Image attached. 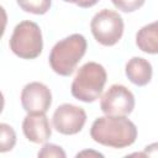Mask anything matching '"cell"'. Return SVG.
Listing matches in <instances>:
<instances>
[{"label":"cell","mask_w":158,"mask_h":158,"mask_svg":"<svg viewBox=\"0 0 158 158\" xmlns=\"http://www.w3.org/2000/svg\"><path fill=\"white\" fill-rule=\"evenodd\" d=\"M90 136L95 142L102 146L125 148L135 143L137 127L126 116L105 115L93 122Z\"/></svg>","instance_id":"6da1fadb"},{"label":"cell","mask_w":158,"mask_h":158,"mask_svg":"<svg viewBox=\"0 0 158 158\" xmlns=\"http://www.w3.org/2000/svg\"><path fill=\"white\" fill-rule=\"evenodd\" d=\"M86 40L80 33H73L57 42L49 53V65L62 77L73 74L86 52Z\"/></svg>","instance_id":"7a4b0ae2"},{"label":"cell","mask_w":158,"mask_h":158,"mask_svg":"<svg viewBox=\"0 0 158 158\" xmlns=\"http://www.w3.org/2000/svg\"><path fill=\"white\" fill-rule=\"evenodd\" d=\"M107 74L105 68L96 62H88L81 65L73 79L72 95L83 102H93L100 98L106 84Z\"/></svg>","instance_id":"3957f363"},{"label":"cell","mask_w":158,"mask_h":158,"mask_svg":"<svg viewBox=\"0 0 158 158\" xmlns=\"http://www.w3.org/2000/svg\"><path fill=\"white\" fill-rule=\"evenodd\" d=\"M9 44L10 49L22 59L37 58L43 49L40 26L33 21H21L15 26Z\"/></svg>","instance_id":"277c9868"},{"label":"cell","mask_w":158,"mask_h":158,"mask_svg":"<svg viewBox=\"0 0 158 158\" xmlns=\"http://www.w3.org/2000/svg\"><path fill=\"white\" fill-rule=\"evenodd\" d=\"M123 20L118 12L102 9L94 15L90 22V30L94 38L102 46L116 44L123 35Z\"/></svg>","instance_id":"5b68a950"},{"label":"cell","mask_w":158,"mask_h":158,"mask_svg":"<svg viewBox=\"0 0 158 158\" xmlns=\"http://www.w3.org/2000/svg\"><path fill=\"white\" fill-rule=\"evenodd\" d=\"M100 109L105 115L127 116L135 109V96L125 85L114 84L101 96Z\"/></svg>","instance_id":"8992f818"},{"label":"cell","mask_w":158,"mask_h":158,"mask_svg":"<svg viewBox=\"0 0 158 158\" xmlns=\"http://www.w3.org/2000/svg\"><path fill=\"white\" fill-rule=\"evenodd\" d=\"M86 122V112L83 107L73 104L59 105L52 117L56 131L62 135H75L81 131Z\"/></svg>","instance_id":"52a82bcc"},{"label":"cell","mask_w":158,"mask_h":158,"mask_svg":"<svg viewBox=\"0 0 158 158\" xmlns=\"http://www.w3.org/2000/svg\"><path fill=\"white\" fill-rule=\"evenodd\" d=\"M52 104L49 88L40 81H32L21 91V105L26 112H47Z\"/></svg>","instance_id":"ba28073f"},{"label":"cell","mask_w":158,"mask_h":158,"mask_svg":"<svg viewBox=\"0 0 158 158\" xmlns=\"http://www.w3.org/2000/svg\"><path fill=\"white\" fill-rule=\"evenodd\" d=\"M25 137L33 143H44L52 135L49 121L44 112H27L22 121Z\"/></svg>","instance_id":"9c48e42d"},{"label":"cell","mask_w":158,"mask_h":158,"mask_svg":"<svg viewBox=\"0 0 158 158\" xmlns=\"http://www.w3.org/2000/svg\"><path fill=\"white\" fill-rule=\"evenodd\" d=\"M126 77L131 83H133L137 86H144L147 85L153 74V69L151 63L142 58V57H133L131 58L125 67Z\"/></svg>","instance_id":"30bf717a"},{"label":"cell","mask_w":158,"mask_h":158,"mask_svg":"<svg viewBox=\"0 0 158 158\" xmlns=\"http://www.w3.org/2000/svg\"><path fill=\"white\" fill-rule=\"evenodd\" d=\"M137 47L146 53L158 54V21L143 26L136 33Z\"/></svg>","instance_id":"8fae6325"},{"label":"cell","mask_w":158,"mask_h":158,"mask_svg":"<svg viewBox=\"0 0 158 158\" xmlns=\"http://www.w3.org/2000/svg\"><path fill=\"white\" fill-rule=\"evenodd\" d=\"M17 5L26 12H31L35 15H43L46 14L51 5L52 0H16Z\"/></svg>","instance_id":"7c38bea8"},{"label":"cell","mask_w":158,"mask_h":158,"mask_svg":"<svg viewBox=\"0 0 158 158\" xmlns=\"http://www.w3.org/2000/svg\"><path fill=\"white\" fill-rule=\"evenodd\" d=\"M16 143V133L7 123L0 125V152L5 153L11 151Z\"/></svg>","instance_id":"4fadbf2b"},{"label":"cell","mask_w":158,"mask_h":158,"mask_svg":"<svg viewBox=\"0 0 158 158\" xmlns=\"http://www.w3.org/2000/svg\"><path fill=\"white\" fill-rule=\"evenodd\" d=\"M38 157L41 158H65V152L62 147L52 143H46L38 152Z\"/></svg>","instance_id":"5bb4252c"},{"label":"cell","mask_w":158,"mask_h":158,"mask_svg":"<svg viewBox=\"0 0 158 158\" xmlns=\"http://www.w3.org/2000/svg\"><path fill=\"white\" fill-rule=\"evenodd\" d=\"M116 9L123 12H133L143 6L146 0H111Z\"/></svg>","instance_id":"9a60e30c"},{"label":"cell","mask_w":158,"mask_h":158,"mask_svg":"<svg viewBox=\"0 0 158 158\" xmlns=\"http://www.w3.org/2000/svg\"><path fill=\"white\" fill-rule=\"evenodd\" d=\"M142 153H143V157H158V142L146 146Z\"/></svg>","instance_id":"2e32d148"},{"label":"cell","mask_w":158,"mask_h":158,"mask_svg":"<svg viewBox=\"0 0 158 158\" xmlns=\"http://www.w3.org/2000/svg\"><path fill=\"white\" fill-rule=\"evenodd\" d=\"M99 0H75V5H78L79 7H83V9H88V7H91L94 6Z\"/></svg>","instance_id":"e0dca14e"},{"label":"cell","mask_w":158,"mask_h":158,"mask_svg":"<svg viewBox=\"0 0 158 158\" xmlns=\"http://www.w3.org/2000/svg\"><path fill=\"white\" fill-rule=\"evenodd\" d=\"M83 156H94V157H104L101 153L99 152H93V151H83L80 153L77 154V157H83Z\"/></svg>","instance_id":"ac0fdd59"},{"label":"cell","mask_w":158,"mask_h":158,"mask_svg":"<svg viewBox=\"0 0 158 158\" xmlns=\"http://www.w3.org/2000/svg\"><path fill=\"white\" fill-rule=\"evenodd\" d=\"M63 1H65V2H73V4H75V0H63Z\"/></svg>","instance_id":"d6986e66"}]
</instances>
